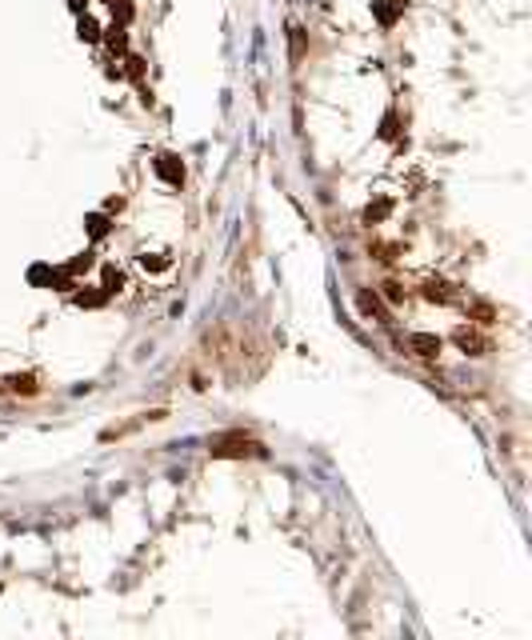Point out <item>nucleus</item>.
I'll list each match as a JSON object with an SVG mask.
<instances>
[{
    "mask_svg": "<svg viewBox=\"0 0 532 640\" xmlns=\"http://www.w3.org/2000/svg\"><path fill=\"white\" fill-rule=\"evenodd\" d=\"M424 296L445 304V300H448V284H445V281H428V284H424Z\"/></svg>",
    "mask_w": 532,
    "mask_h": 640,
    "instance_id": "nucleus-5",
    "label": "nucleus"
},
{
    "mask_svg": "<svg viewBox=\"0 0 532 640\" xmlns=\"http://www.w3.org/2000/svg\"><path fill=\"white\" fill-rule=\"evenodd\" d=\"M384 288H388V300H396V304H400V300H404V296H409V293H404V288H400V284H396V281H388V284H384Z\"/></svg>",
    "mask_w": 532,
    "mask_h": 640,
    "instance_id": "nucleus-7",
    "label": "nucleus"
},
{
    "mask_svg": "<svg viewBox=\"0 0 532 640\" xmlns=\"http://www.w3.org/2000/svg\"><path fill=\"white\" fill-rule=\"evenodd\" d=\"M457 345L464 348V352H469V357H484V352H488V340H484V336H476V333H469V328H460L457 333Z\"/></svg>",
    "mask_w": 532,
    "mask_h": 640,
    "instance_id": "nucleus-2",
    "label": "nucleus"
},
{
    "mask_svg": "<svg viewBox=\"0 0 532 640\" xmlns=\"http://www.w3.org/2000/svg\"><path fill=\"white\" fill-rule=\"evenodd\" d=\"M412 348H421V357H436V352H440V340H436V336H412Z\"/></svg>",
    "mask_w": 532,
    "mask_h": 640,
    "instance_id": "nucleus-4",
    "label": "nucleus"
},
{
    "mask_svg": "<svg viewBox=\"0 0 532 640\" xmlns=\"http://www.w3.org/2000/svg\"><path fill=\"white\" fill-rule=\"evenodd\" d=\"M120 284H124L120 272H112V269L104 272V293H120Z\"/></svg>",
    "mask_w": 532,
    "mask_h": 640,
    "instance_id": "nucleus-6",
    "label": "nucleus"
},
{
    "mask_svg": "<svg viewBox=\"0 0 532 640\" xmlns=\"http://www.w3.org/2000/svg\"><path fill=\"white\" fill-rule=\"evenodd\" d=\"M212 456H264V448H260L256 441H248V436H216L212 441V448H209Z\"/></svg>",
    "mask_w": 532,
    "mask_h": 640,
    "instance_id": "nucleus-1",
    "label": "nucleus"
},
{
    "mask_svg": "<svg viewBox=\"0 0 532 640\" xmlns=\"http://www.w3.org/2000/svg\"><path fill=\"white\" fill-rule=\"evenodd\" d=\"M8 388H13V393H25V396H37V393H40V384H37V376H32V372L8 376Z\"/></svg>",
    "mask_w": 532,
    "mask_h": 640,
    "instance_id": "nucleus-3",
    "label": "nucleus"
}]
</instances>
